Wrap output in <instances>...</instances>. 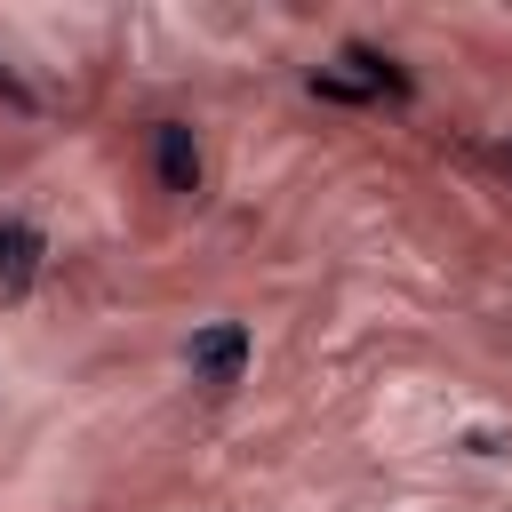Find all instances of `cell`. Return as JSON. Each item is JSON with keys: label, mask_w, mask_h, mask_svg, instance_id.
Wrapping results in <instances>:
<instances>
[{"label": "cell", "mask_w": 512, "mask_h": 512, "mask_svg": "<svg viewBox=\"0 0 512 512\" xmlns=\"http://www.w3.org/2000/svg\"><path fill=\"white\" fill-rule=\"evenodd\" d=\"M184 360H192V376H200L208 392H224V384H240V368H248V328H240V320H208V328L184 344Z\"/></svg>", "instance_id": "cell-1"}, {"label": "cell", "mask_w": 512, "mask_h": 512, "mask_svg": "<svg viewBox=\"0 0 512 512\" xmlns=\"http://www.w3.org/2000/svg\"><path fill=\"white\" fill-rule=\"evenodd\" d=\"M152 168H160L168 192H184V200L200 192V144H192L184 120H160V128H152Z\"/></svg>", "instance_id": "cell-2"}, {"label": "cell", "mask_w": 512, "mask_h": 512, "mask_svg": "<svg viewBox=\"0 0 512 512\" xmlns=\"http://www.w3.org/2000/svg\"><path fill=\"white\" fill-rule=\"evenodd\" d=\"M32 280H40V232L8 216L0 224V296H24Z\"/></svg>", "instance_id": "cell-3"}, {"label": "cell", "mask_w": 512, "mask_h": 512, "mask_svg": "<svg viewBox=\"0 0 512 512\" xmlns=\"http://www.w3.org/2000/svg\"><path fill=\"white\" fill-rule=\"evenodd\" d=\"M344 64L360 72V88H368V96H408V72H400L392 56H376L368 40H344Z\"/></svg>", "instance_id": "cell-4"}, {"label": "cell", "mask_w": 512, "mask_h": 512, "mask_svg": "<svg viewBox=\"0 0 512 512\" xmlns=\"http://www.w3.org/2000/svg\"><path fill=\"white\" fill-rule=\"evenodd\" d=\"M304 88H312L320 104H368V88H360V80H344V72H312Z\"/></svg>", "instance_id": "cell-5"}, {"label": "cell", "mask_w": 512, "mask_h": 512, "mask_svg": "<svg viewBox=\"0 0 512 512\" xmlns=\"http://www.w3.org/2000/svg\"><path fill=\"white\" fill-rule=\"evenodd\" d=\"M0 96H16V104H24V80H16L8 64H0Z\"/></svg>", "instance_id": "cell-6"}, {"label": "cell", "mask_w": 512, "mask_h": 512, "mask_svg": "<svg viewBox=\"0 0 512 512\" xmlns=\"http://www.w3.org/2000/svg\"><path fill=\"white\" fill-rule=\"evenodd\" d=\"M488 160H496V168H512V144H488Z\"/></svg>", "instance_id": "cell-7"}]
</instances>
